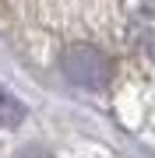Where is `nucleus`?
Instances as JSON below:
<instances>
[{"instance_id": "nucleus-1", "label": "nucleus", "mask_w": 155, "mask_h": 158, "mask_svg": "<svg viewBox=\"0 0 155 158\" xmlns=\"http://www.w3.org/2000/svg\"><path fill=\"white\" fill-rule=\"evenodd\" d=\"M60 67L67 74V81H74L85 91H102L109 85V60L95 46H67L60 56Z\"/></svg>"}, {"instance_id": "nucleus-2", "label": "nucleus", "mask_w": 155, "mask_h": 158, "mask_svg": "<svg viewBox=\"0 0 155 158\" xmlns=\"http://www.w3.org/2000/svg\"><path fill=\"white\" fill-rule=\"evenodd\" d=\"M134 42H138L148 56H155V7H144V11L134 18Z\"/></svg>"}, {"instance_id": "nucleus-3", "label": "nucleus", "mask_w": 155, "mask_h": 158, "mask_svg": "<svg viewBox=\"0 0 155 158\" xmlns=\"http://www.w3.org/2000/svg\"><path fill=\"white\" fill-rule=\"evenodd\" d=\"M21 116H25V106L14 95H7V91L0 88V123H4V127H18Z\"/></svg>"}]
</instances>
